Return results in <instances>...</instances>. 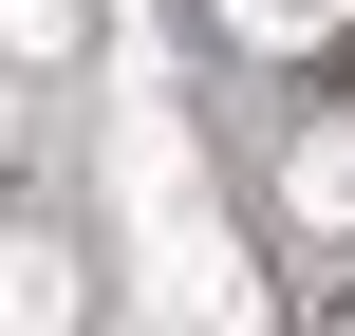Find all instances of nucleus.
<instances>
[{
    "instance_id": "obj_2",
    "label": "nucleus",
    "mask_w": 355,
    "mask_h": 336,
    "mask_svg": "<svg viewBox=\"0 0 355 336\" xmlns=\"http://www.w3.org/2000/svg\"><path fill=\"white\" fill-rule=\"evenodd\" d=\"M281 224H300V243H355V94L281 131Z\"/></svg>"
},
{
    "instance_id": "obj_5",
    "label": "nucleus",
    "mask_w": 355,
    "mask_h": 336,
    "mask_svg": "<svg viewBox=\"0 0 355 336\" xmlns=\"http://www.w3.org/2000/svg\"><path fill=\"white\" fill-rule=\"evenodd\" d=\"M0 131H19V94H0Z\"/></svg>"
},
{
    "instance_id": "obj_3",
    "label": "nucleus",
    "mask_w": 355,
    "mask_h": 336,
    "mask_svg": "<svg viewBox=\"0 0 355 336\" xmlns=\"http://www.w3.org/2000/svg\"><path fill=\"white\" fill-rule=\"evenodd\" d=\"M243 56H318V37H355V0H206Z\"/></svg>"
},
{
    "instance_id": "obj_6",
    "label": "nucleus",
    "mask_w": 355,
    "mask_h": 336,
    "mask_svg": "<svg viewBox=\"0 0 355 336\" xmlns=\"http://www.w3.org/2000/svg\"><path fill=\"white\" fill-rule=\"evenodd\" d=\"M337 336H355V318H337Z\"/></svg>"
},
{
    "instance_id": "obj_4",
    "label": "nucleus",
    "mask_w": 355,
    "mask_h": 336,
    "mask_svg": "<svg viewBox=\"0 0 355 336\" xmlns=\"http://www.w3.org/2000/svg\"><path fill=\"white\" fill-rule=\"evenodd\" d=\"M19 56H75V0H0V75Z\"/></svg>"
},
{
    "instance_id": "obj_1",
    "label": "nucleus",
    "mask_w": 355,
    "mask_h": 336,
    "mask_svg": "<svg viewBox=\"0 0 355 336\" xmlns=\"http://www.w3.org/2000/svg\"><path fill=\"white\" fill-rule=\"evenodd\" d=\"M0 336H94V243L75 224H0Z\"/></svg>"
}]
</instances>
